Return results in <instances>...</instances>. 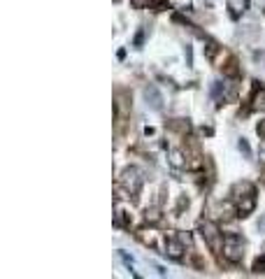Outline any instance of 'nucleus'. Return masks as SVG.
Here are the masks:
<instances>
[{
	"instance_id": "10",
	"label": "nucleus",
	"mask_w": 265,
	"mask_h": 279,
	"mask_svg": "<svg viewBox=\"0 0 265 279\" xmlns=\"http://www.w3.org/2000/svg\"><path fill=\"white\" fill-rule=\"evenodd\" d=\"M216 51H219V45H216V42H207V58H210V61H214Z\"/></svg>"
},
{
	"instance_id": "13",
	"label": "nucleus",
	"mask_w": 265,
	"mask_h": 279,
	"mask_svg": "<svg viewBox=\"0 0 265 279\" xmlns=\"http://www.w3.org/2000/svg\"><path fill=\"white\" fill-rule=\"evenodd\" d=\"M235 66H237L235 61H230V63H228V68H226V75H230V77H237V68H235Z\"/></svg>"
},
{
	"instance_id": "18",
	"label": "nucleus",
	"mask_w": 265,
	"mask_h": 279,
	"mask_svg": "<svg viewBox=\"0 0 265 279\" xmlns=\"http://www.w3.org/2000/svg\"><path fill=\"white\" fill-rule=\"evenodd\" d=\"M263 179H265V170H263Z\"/></svg>"
},
{
	"instance_id": "16",
	"label": "nucleus",
	"mask_w": 265,
	"mask_h": 279,
	"mask_svg": "<svg viewBox=\"0 0 265 279\" xmlns=\"http://www.w3.org/2000/svg\"><path fill=\"white\" fill-rule=\"evenodd\" d=\"M260 152H263V156H265V142H263V149H260Z\"/></svg>"
},
{
	"instance_id": "7",
	"label": "nucleus",
	"mask_w": 265,
	"mask_h": 279,
	"mask_svg": "<svg viewBox=\"0 0 265 279\" xmlns=\"http://www.w3.org/2000/svg\"><path fill=\"white\" fill-rule=\"evenodd\" d=\"M137 238H140L147 247H158V244H156V233H154V230H137Z\"/></svg>"
},
{
	"instance_id": "8",
	"label": "nucleus",
	"mask_w": 265,
	"mask_h": 279,
	"mask_svg": "<svg viewBox=\"0 0 265 279\" xmlns=\"http://www.w3.org/2000/svg\"><path fill=\"white\" fill-rule=\"evenodd\" d=\"M251 110H265V89H258L251 98Z\"/></svg>"
},
{
	"instance_id": "4",
	"label": "nucleus",
	"mask_w": 265,
	"mask_h": 279,
	"mask_svg": "<svg viewBox=\"0 0 265 279\" xmlns=\"http://www.w3.org/2000/svg\"><path fill=\"white\" fill-rule=\"evenodd\" d=\"M121 184L135 196V193L140 191V186H142V173L137 170V167H126L124 175H121Z\"/></svg>"
},
{
	"instance_id": "9",
	"label": "nucleus",
	"mask_w": 265,
	"mask_h": 279,
	"mask_svg": "<svg viewBox=\"0 0 265 279\" xmlns=\"http://www.w3.org/2000/svg\"><path fill=\"white\" fill-rule=\"evenodd\" d=\"M170 163H172V165H175V167H184V165H186V158H184V154H181V152H177V149H175V152L170 154Z\"/></svg>"
},
{
	"instance_id": "5",
	"label": "nucleus",
	"mask_w": 265,
	"mask_h": 279,
	"mask_svg": "<svg viewBox=\"0 0 265 279\" xmlns=\"http://www.w3.org/2000/svg\"><path fill=\"white\" fill-rule=\"evenodd\" d=\"M165 256H170L172 261L184 259V242H181L177 235H168V238H165Z\"/></svg>"
},
{
	"instance_id": "3",
	"label": "nucleus",
	"mask_w": 265,
	"mask_h": 279,
	"mask_svg": "<svg viewBox=\"0 0 265 279\" xmlns=\"http://www.w3.org/2000/svg\"><path fill=\"white\" fill-rule=\"evenodd\" d=\"M200 233H202V238L207 240V244L212 247V251H219L221 247H223V238H221V233H219V228H216L214 223H210V221H205L200 226Z\"/></svg>"
},
{
	"instance_id": "17",
	"label": "nucleus",
	"mask_w": 265,
	"mask_h": 279,
	"mask_svg": "<svg viewBox=\"0 0 265 279\" xmlns=\"http://www.w3.org/2000/svg\"><path fill=\"white\" fill-rule=\"evenodd\" d=\"M263 256H265V244H263Z\"/></svg>"
},
{
	"instance_id": "15",
	"label": "nucleus",
	"mask_w": 265,
	"mask_h": 279,
	"mask_svg": "<svg viewBox=\"0 0 265 279\" xmlns=\"http://www.w3.org/2000/svg\"><path fill=\"white\" fill-rule=\"evenodd\" d=\"M256 131H258V135H260V137H265V119L258 123V128H256Z\"/></svg>"
},
{
	"instance_id": "1",
	"label": "nucleus",
	"mask_w": 265,
	"mask_h": 279,
	"mask_svg": "<svg viewBox=\"0 0 265 279\" xmlns=\"http://www.w3.org/2000/svg\"><path fill=\"white\" fill-rule=\"evenodd\" d=\"M233 200L237 203V217H249L256 207V188L251 182H240L233 186Z\"/></svg>"
},
{
	"instance_id": "2",
	"label": "nucleus",
	"mask_w": 265,
	"mask_h": 279,
	"mask_svg": "<svg viewBox=\"0 0 265 279\" xmlns=\"http://www.w3.org/2000/svg\"><path fill=\"white\" fill-rule=\"evenodd\" d=\"M223 259L228 261V263H240L242 259H244V240L240 238V235L235 233H228L223 238Z\"/></svg>"
},
{
	"instance_id": "12",
	"label": "nucleus",
	"mask_w": 265,
	"mask_h": 279,
	"mask_svg": "<svg viewBox=\"0 0 265 279\" xmlns=\"http://www.w3.org/2000/svg\"><path fill=\"white\" fill-rule=\"evenodd\" d=\"M130 3H133V7H135V10H145V7H149L154 0H130Z\"/></svg>"
},
{
	"instance_id": "14",
	"label": "nucleus",
	"mask_w": 265,
	"mask_h": 279,
	"mask_svg": "<svg viewBox=\"0 0 265 279\" xmlns=\"http://www.w3.org/2000/svg\"><path fill=\"white\" fill-rule=\"evenodd\" d=\"M240 152H242V154H244V156H247V158H249V156H251V149H249V144H247V140H240Z\"/></svg>"
},
{
	"instance_id": "11",
	"label": "nucleus",
	"mask_w": 265,
	"mask_h": 279,
	"mask_svg": "<svg viewBox=\"0 0 265 279\" xmlns=\"http://www.w3.org/2000/svg\"><path fill=\"white\" fill-rule=\"evenodd\" d=\"M145 219L147 221H151V223H156L160 219V214H158V209H147V214H145Z\"/></svg>"
},
{
	"instance_id": "6",
	"label": "nucleus",
	"mask_w": 265,
	"mask_h": 279,
	"mask_svg": "<svg viewBox=\"0 0 265 279\" xmlns=\"http://www.w3.org/2000/svg\"><path fill=\"white\" fill-rule=\"evenodd\" d=\"M145 96H147V100H149V105L154 107V110H160V107H163V98H160V93L156 91V87H147Z\"/></svg>"
}]
</instances>
